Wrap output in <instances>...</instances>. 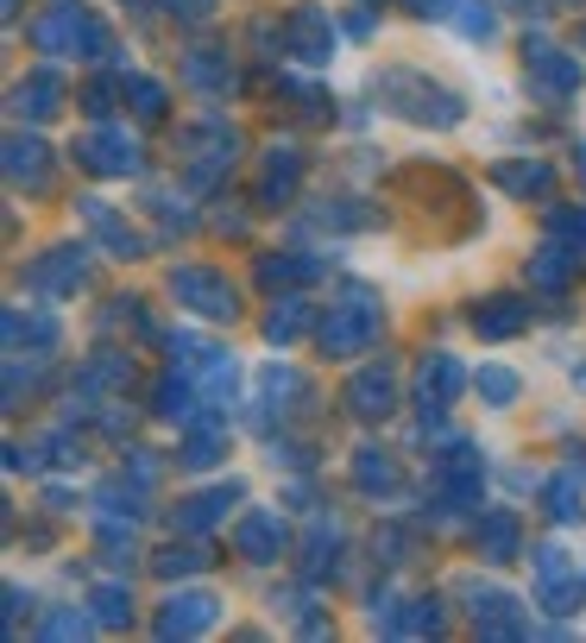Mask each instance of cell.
Instances as JSON below:
<instances>
[{
	"mask_svg": "<svg viewBox=\"0 0 586 643\" xmlns=\"http://www.w3.org/2000/svg\"><path fill=\"white\" fill-rule=\"evenodd\" d=\"M384 335V303L372 284L347 278L341 284V297L334 309L315 322V347H322V360H359V354H372Z\"/></svg>",
	"mask_w": 586,
	"mask_h": 643,
	"instance_id": "cell-1",
	"label": "cell"
},
{
	"mask_svg": "<svg viewBox=\"0 0 586 643\" xmlns=\"http://www.w3.org/2000/svg\"><path fill=\"white\" fill-rule=\"evenodd\" d=\"M379 89H384V107H391L398 120H410V127H441L448 133V127L467 120V102H460L448 82L423 77V70H384Z\"/></svg>",
	"mask_w": 586,
	"mask_h": 643,
	"instance_id": "cell-2",
	"label": "cell"
},
{
	"mask_svg": "<svg viewBox=\"0 0 586 643\" xmlns=\"http://www.w3.org/2000/svg\"><path fill=\"white\" fill-rule=\"evenodd\" d=\"M89 240H64V246H45V253L32 259L20 284L32 290V303H70L82 284H89Z\"/></svg>",
	"mask_w": 586,
	"mask_h": 643,
	"instance_id": "cell-3",
	"label": "cell"
},
{
	"mask_svg": "<svg viewBox=\"0 0 586 643\" xmlns=\"http://www.w3.org/2000/svg\"><path fill=\"white\" fill-rule=\"evenodd\" d=\"M581 57L561 51V45H549V38H536V32H524V82H530V95L542 107H567L574 95H581Z\"/></svg>",
	"mask_w": 586,
	"mask_h": 643,
	"instance_id": "cell-4",
	"label": "cell"
},
{
	"mask_svg": "<svg viewBox=\"0 0 586 643\" xmlns=\"http://www.w3.org/2000/svg\"><path fill=\"white\" fill-rule=\"evenodd\" d=\"M171 297H177L189 315H203V322H240V290H233L228 272H215V265H171Z\"/></svg>",
	"mask_w": 586,
	"mask_h": 643,
	"instance_id": "cell-5",
	"label": "cell"
},
{
	"mask_svg": "<svg viewBox=\"0 0 586 643\" xmlns=\"http://www.w3.org/2000/svg\"><path fill=\"white\" fill-rule=\"evenodd\" d=\"M455 593L467 599V618H473V631L480 638H530L536 624L524 618V599L505 587H492V581H480V574H467V581H455Z\"/></svg>",
	"mask_w": 586,
	"mask_h": 643,
	"instance_id": "cell-6",
	"label": "cell"
},
{
	"mask_svg": "<svg viewBox=\"0 0 586 643\" xmlns=\"http://www.w3.org/2000/svg\"><path fill=\"white\" fill-rule=\"evenodd\" d=\"M77 164L89 177H139V171H146V146H139L127 127L95 120V127L77 139Z\"/></svg>",
	"mask_w": 586,
	"mask_h": 643,
	"instance_id": "cell-7",
	"label": "cell"
},
{
	"mask_svg": "<svg viewBox=\"0 0 586 643\" xmlns=\"http://www.w3.org/2000/svg\"><path fill=\"white\" fill-rule=\"evenodd\" d=\"M341 51V26H334V13L322 0H297L290 13H284V57H297V64H334Z\"/></svg>",
	"mask_w": 586,
	"mask_h": 643,
	"instance_id": "cell-8",
	"label": "cell"
},
{
	"mask_svg": "<svg viewBox=\"0 0 586 643\" xmlns=\"http://www.w3.org/2000/svg\"><path fill=\"white\" fill-rule=\"evenodd\" d=\"M89 20H95L89 0H51V7L26 26V45L38 57H82V32H89Z\"/></svg>",
	"mask_w": 586,
	"mask_h": 643,
	"instance_id": "cell-9",
	"label": "cell"
},
{
	"mask_svg": "<svg viewBox=\"0 0 586 643\" xmlns=\"http://www.w3.org/2000/svg\"><path fill=\"white\" fill-rule=\"evenodd\" d=\"M77 221H82V233L95 240V253H107V259H146V246H152L107 196H77Z\"/></svg>",
	"mask_w": 586,
	"mask_h": 643,
	"instance_id": "cell-10",
	"label": "cell"
},
{
	"mask_svg": "<svg viewBox=\"0 0 586 643\" xmlns=\"http://www.w3.org/2000/svg\"><path fill=\"white\" fill-rule=\"evenodd\" d=\"M473 386V372L460 366V354H448V347H435V354H423L416 360V391H410V404L423 416H441L448 404H460V391Z\"/></svg>",
	"mask_w": 586,
	"mask_h": 643,
	"instance_id": "cell-11",
	"label": "cell"
},
{
	"mask_svg": "<svg viewBox=\"0 0 586 643\" xmlns=\"http://www.w3.org/2000/svg\"><path fill=\"white\" fill-rule=\"evenodd\" d=\"M233 555L253 567H272L290 555V524H284V512H272V505H253V512L233 517Z\"/></svg>",
	"mask_w": 586,
	"mask_h": 643,
	"instance_id": "cell-12",
	"label": "cell"
},
{
	"mask_svg": "<svg viewBox=\"0 0 586 643\" xmlns=\"http://www.w3.org/2000/svg\"><path fill=\"white\" fill-rule=\"evenodd\" d=\"M171 461H177L183 473H215V467L228 461V411H221V404H203V416L183 423Z\"/></svg>",
	"mask_w": 586,
	"mask_h": 643,
	"instance_id": "cell-13",
	"label": "cell"
},
{
	"mask_svg": "<svg viewBox=\"0 0 586 643\" xmlns=\"http://www.w3.org/2000/svg\"><path fill=\"white\" fill-rule=\"evenodd\" d=\"M221 624V593H208V587H183V593H171L164 606H158V618H152V631L158 638H208Z\"/></svg>",
	"mask_w": 586,
	"mask_h": 643,
	"instance_id": "cell-14",
	"label": "cell"
},
{
	"mask_svg": "<svg viewBox=\"0 0 586 643\" xmlns=\"http://www.w3.org/2000/svg\"><path fill=\"white\" fill-rule=\"evenodd\" d=\"M303 171H309V152L297 146V139H284V146H272V152L258 158L253 203H258V208H284L290 196H297V183H303Z\"/></svg>",
	"mask_w": 586,
	"mask_h": 643,
	"instance_id": "cell-15",
	"label": "cell"
},
{
	"mask_svg": "<svg viewBox=\"0 0 586 643\" xmlns=\"http://www.w3.org/2000/svg\"><path fill=\"white\" fill-rule=\"evenodd\" d=\"M341 404H347L354 423H384V416L398 411V372H391L384 360L359 366L354 379H347V391H341Z\"/></svg>",
	"mask_w": 586,
	"mask_h": 643,
	"instance_id": "cell-16",
	"label": "cell"
},
{
	"mask_svg": "<svg viewBox=\"0 0 586 643\" xmlns=\"http://www.w3.org/2000/svg\"><path fill=\"white\" fill-rule=\"evenodd\" d=\"M51 177H57V152L38 139V133L20 127L13 139H7V183H13L20 196H45Z\"/></svg>",
	"mask_w": 586,
	"mask_h": 643,
	"instance_id": "cell-17",
	"label": "cell"
},
{
	"mask_svg": "<svg viewBox=\"0 0 586 643\" xmlns=\"http://www.w3.org/2000/svg\"><path fill=\"white\" fill-rule=\"evenodd\" d=\"M581 246H574V240H542V246H536L530 253V265H524V278L536 284V297H567V284L581 278Z\"/></svg>",
	"mask_w": 586,
	"mask_h": 643,
	"instance_id": "cell-18",
	"label": "cell"
},
{
	"mask_svg": "<svg viewBox=\"0 0 586 643\" xmlns=\"http://www.w3.org/2000/svg\"><path fill=\"white\" fill-rule=\"evenodd\" d=\"M492 190H505L517 203H555V164L549 158H505L492 164Z\"/></svg>",
	"mask_w": 586,
	"mask_h": 643,
	"instance_id": "cell-19",
	"label": "cell"
},
{
	"mask_svg": "<svg viewBox=\"0 0 586 643\" xmlns=\"http://www.w3.org/2000/svg\"><path fill=\"white\" fill-rule=\"evenodd\" d=\"M467 322H473V335H485V341H517L536 322V303L498 290V297H480V303L467 309Z\"/></svg>",
	"mask_w": 586,
	"mask_h": 643,
	"instance_id": "cell-20",
	"label": "cell"
},
{
	"mask_svg": "<svg viewBox=\"0 0 586 643\" xmlns=\"http://www.w3.org/2000/svg\"><path fill=\"white\" fill-rule=\"evenodd\" d=\"M57 329L51 309H26V303H7V354H57Z\"/></svg>",
	"mask_w": 586,
	"mask_h": 643,
	"instance_id": "cell-21",
	"label": "cell"
},
{
	"mask_svg": "<svg viewBox=\"0 0 586 643\" xmlns=\"http://www.w3.org/2000/svg\"><path fill=\"white\" fill-rule=\"evenodd\" d=\"M473 549H480L485 567H505V562H517V555H530L517 512H485L480 524H473Z\"/></svg>",
	"mask_w": 586,
	"mask_h": 643,
	"instance_id": "cell-22",
	"label": "cell"
},
{
	"mask_svg": "<svg viewBox=\"0 0 586 643\" xmlns=\"http://www.w3.org/2000/svg\"><path fill=\"white\" fill-rule=\"evenodd\" d=\"M51 114H64V77L57 70H32V77L13 82V120L20 127H38V120H51Z\"/></svg>",
	"mask_w": 586,
	"mask_h": 643,
	"instance_id": "cell-23",
	"label": "cell"
},
{
	"mask_svg": "<svg viewBox=\"0 0 586 643\" xmlns=\"http://www.w3.org/2000/svg\"><path fill=\"white\" fill-rule=\"evenodd\" d=\"M309 329H315V303L309 297H272V309L258 315V335H265V347H290V341H303Z\"/></svg>",
	"mask_w": 586,
	"mask_h": 643,
	"instance_id": "cell-24",
	"label": "cell"
},
{
	"mask_svg": "<svg viewBox=\"0 0 586 643\" xmlns=\"http://www.w3.org/2000/svg\"><path fill=\"white\" fill-rule=\"evenodd\" d=\"M240 498H246V486H240V480H221V486H208V492H189V498H183V512H177V530L203 537V530H215V524L240 505Z\"/></svg>",
	"mask_w": 586,
	"mask_h": 643,
	"instance_id": "cell-25",
	"label": "cell"
},
{
	"mask_svg": "<svg viewBox=\"0 0 586 643\" xmlns=\"http://www.w3.org/2000/svg\"><path fill=\"white\" fill-rule=\"evenodd\" d=\"M542 512H549V524H561V530L586 524V480H581V467H567V473H549V480H542Z\"/></svg>",
	"mask_w": 586,
	"mask_h": 643,
	"instance_id": "cell-26",
	"label": "cell"
},
{
	"mask_svg": "<svg viewBox=\"0 0 586 643\" xmlns=\"http://www.w3.org/2000/svg\"><path fill=\"white\" fill-rule=\"evenodd\" d=\"M354 486L366 492V498H398L404 492V467H398V455H384V448H354Z\"/></svg>",
	"mask_w": 586,
	"mask_h": 643,
	"instance_id": "cell-27",
	"label": "cell"
},
{
	"mask_svg": "<svg viewBox=\"0 0 586 643\" xmlns=\"http://www.w3.org/2000/svg\"><path fill=\"white\" fill-rule=\"evenodd\" d=\"M322 272H329V265L315 253H258V265H253V278L265 284V290H284V284L297 290V284H315Z\"/></svg>",
	"mask_w": 586,
	"mask_h": 643,
	"instance_id": "cell-28",
	"label": "cell"
},
{
	"mask_svg": "<svg viewBox=\"0 0 586 643\" xmlns=\"http://www.w3.org/2000/svg\"><path fill=\"white\" fill-rule=\"evenodd\" d=\"M183 82L203 89V95H228L233 89V57L221 51V45H196V51H183Z\"/></svg>",
	"mask_w": 586,
	"mask_h": 643,
	"instance_id": "cell-29",
	"label": "cell"
},
{
	"mask_svg": "<svg viewBox=\"0 0 586 643\" xmlns=\"http://www.w3.org/2000/svg\"><path fill=\"white\" fill-rule=\"evenodd\" d=\"M473 391H480V404L485 411H510L517 398H524V372L505 360H485L480 372H473Z\"/></svg>",
	"mask_w": 586,
	"mask_h": 643,
	"instance_id": "cell-30",
	"label": "cell"
},
{
	"mask_svg": "<svg viewBox=\"0 0 586 643\" xmlns=\"http://www.w3.org/2000/svg\"><path fill=\"white\" fill-rule=\"evenodd\" d=\"M89 612L102 631H133V587L127 581H95L89 587Z\"/></svg>",
	"mask_w": 586,
	"mask_h": 643,
	"instance_id": "cell-31",
	"label": "cell"
},
{
	"mask_svg": "<svg viewBox=\"0 0 586 643\" xmlns=\"http://www.w3.org/2000/svg\"><path fill=\"white\" fill-rule=\"evenodd\" d=\"M208 562H215V549H208L203 537H189V542L177 537V542H164V549L152 555V574H164V581H177L183 574V581H189V574H203Z\"/></svg>",
	"mask_w": 586,
	"mask_h": 643,
	"instance_id": "cell-32",
	"label": "cell"
},
{
	"mask_svg": "<svg viewBox=\"0 0 586 643\" xmlns=\"http://www.w3.org/2000/svg\"><path fill=\"white\" fill-rule=\"evenodd\" d=\"M196 386H203L208 404L233 411V398H240V360H233V354H208V366L196 372Z\"/></svg>",
	"mask_w": 586,
	"mask_h": 643,
	"instance_id": "cell-33",
	"label": "cell"
},
{
	"mask_svg": "<svg viewBox=\"0 0 586 643\" xmlns=\"http://www.w3.org/2000/svg\"><path fill=\"white\" fill-rule=\"evenodd\" d=\"M89 631H102L95 612H89V599L82 606H51V612L32 624V638H89Z\"/></svg>",
	"mask_w": 586,
	"mask_h": 643,
	"instance_id": "cell-34",
	"label": "cell"
},
{
	"mask_svg": "<svg viewBox=\"0 0 586 643\" xmlns=\"http://www.w3.org/2000/svg\"><path fill=\"white\" fill-rule=\"evenodd\" d=\"M404 638H435V631H448V606H441V593H416L404 606V624H398Z\"/></svg>",
	"mask_w": 586,
	"mask_h": 643,
	"instance_id": "cell-35",
	"label": "cell"
},
{
	"mask_svg": "<svg viewBox=\"0 0 586 643\" xmlns=\"http://www.w3.org/2000/svg\"><path fill=\"white\" fill-rule=\"evenodd\" d=\"M455 26H460V38L492 45V38H498V0H460V7H455Z\"/></svg>",
	"mask_w": 586,
	"mask_h": 643,
	"instance_id": "cell-36",
	"label": "cell"
},
{
	"mask_svg": "<svg viewBox=\"0 0 586 643\" xmlns=\"http://www.w3.org/2000/svg\"><path fill=\"white\" fill-rule=\"evenodd\" d=\"M334 555H341V530H334L329 517H315V530H309V562H303V581H329Z\"/></svg>",
	"mask_w": 586,
	"mask_h": 643,
	"instance_id": "cell-37",
	"label": "cell"
},
{
	"mask_svg": "<svg viewBox=\"0 0 586 643\" xmlns=\"http://www.w3.org/2000/svg\"><path fill=\"white\" fill-rule=\"evenodd\" d=\"M208 354H215V347H203V341L189 335V329H171V335H164V360L183 366V372H203Z\"/></svg>",
	"mask_w": 586,
	"mask_h": 643,
	"instance_id": "cell-38",
	"label": "cell"
},
{
	"mask_svg": "<svg viewBox=\"0 0 586 643\" xmlns=\"http://www.w3.org/2000/svg\"><path fill=\"white\" fill-rule=\"evenodd\" d=\"M127 107L139 114V120H164V82H152V77H127Z\"/></svg>",
	"mask_w": 586,
	"mask_h": 643,
	"instance_id": "cell-39",
	"label": "cell"
},
{
	"mask_svg": "<svg viewBox=\"0 0 586 643\" xmlns=\"http://www.w3.org/2000/svg\"><path fill=\"white\" fill-rule=\"evenodd\" d=\"M549 233H567L574 246L586 253V208H567V203H549Z\"/></svg>",
	"mask_w": 586,
	"mask_h": 643,
	"instance_id": "cell-40",
	"label": "cell"
},
{
	"mask_svg": "<svg viewBox=\"0 0 586 643\" xmlns=\"http://www.w3.org/2000/svg\"><path fill=\"white\" fill-rule=\"evenodd\" d=\"M120 473H133L139 486H158V473H164V461H158V448H127V461H120Z\"/></svg>",
	"mask_w": 586,
	"mask_h": 643,
	"instance_id": "cell-41",
	"label": "cell"
},
{
	"mask_svg": "<svg viewBox=\"0 0 586 643\" xmlns=\"http://www.w3.org/2000/svg\"><path fill=\"white\" fill-rule=\"evenodd\" d=\"M164 13L177 26H203V20H215V0H164Z\"/></svg>",
	"mask_w": 586,
	"mask_h": 643,
	"instance_id": "cell-42",
	"label": "cell"
},
{
	"mask_svg": "<svg viewBox=\"0 0 586 643\" xmlns=\"http://www.w3.org/2000/svg\"><path fill=\"white\" fill-rule=\"evenodd\" d=\"M410 13H416V20H455V7L460 0H404Z\"/></svg>",
	"mask_w": 586,
	"mask_h": 643,
	"instance_id": "cell-43",
	"label": "cell"
},
{
	"mask_svg": "<svg viewBox=\"0 0 586 643\" xmlns=\"http://www.w3.org/2000/svg\"><path fill=\"white\" fill-rule=\"evenodd\" d=\"M26 599H32V593L20 587V581L7 587V631H20V624H26Z\"/></svg>",
	"mask_w": 586,
	"mask_h": 643,
	"instance_id": "cell-44",
	"label": "cell"
},
{
	"mask_svg": "<svg viewBox=\"0 0 586 643\" xmlns=\"http://www.w3.org/2000/svg\"><path fill=\"white\" fill-rule=\"evenodd\" d=\"M372 26H379V7H366V0H359L354 13H347V32H354V38H372Z\"/></svg>",
	"mask_w": 586,
	"mask_h": 643,
	"instance_id": "cell-45",
	"label": "cell"
},
{
	"mask_svg": "<svg viewBox=\"0 0 586 643\" xmlns=\"http://www.w3.org/2000/svg\"><path fill=\"white\" fill-rule=\"evenodd\" d=\"M45 512H51V517L77 512V486H45Z\"/></svg>",
	"mask_w": 586,
	"mask_h": 643,
	"instance_id": "cell-46",
	"label": "cell"
},
{
	"mask_svg": "<svg viewBox=\"0 0 586 643\" xmlns=\"http://www.w3.org/2000/svg\"><path fill=\"white\" fill-rule=\"evenodd\" d=\"M505 7H517V13H542L549 0H505Z\"/></svg>",
	"mask_w": 586,
	"mask_h": 643,
	"instance_id": "cell-47",
	"label": "cell"
},
{
	"mask_svg": "<svg viewBox=\"0 0 586 643\" xmlns=\"http://www.w3.org/2000/svg\"><path fill=\"white\" fill-rule=\"evenodd\" d=\"M20 7H26V0H7V20H20Z\"/></svg>",
	"mask_w": 586,
	"mask_h": 643,
	"instance_id": "cell-48",
	"label": "cell"
},
{
	"mask_svg": "<svg viewBox=\"0 0 586 643\" xmlns=\"http://www.w3.org/2000/svg\"><path fill=\"white\" fill-rule=\"evenodd\" d=\"M574 386H581V391H586V360H581V366H574Z\"/></svg>",
	"mask_w": 586,
	"mask_h": 643,
	"instance_id": "cell-49",
	"label": "cell"
},
{
	"mask_svg": "<svg viewBox=\"0 0 586 643\" xmlns=\"http://www.w3.org/2000/svg\"><path fill=\"white\" fill-rule=\"evenodd\" d=\"M120 7H127V13H139V7H152V0H120Z\"/></svg>",
	"mask_w": 586,
	"mask_h": 643,
	"instance_id": "cell-50",
	"label": "cell"
},
{
	"mask_svg": "<svg viewBox=\"0 0 586 643\" xmlns=\"http://www.w3.org/2000/svg\"><path fill=\"white\" fill-rule=\"evenodd\" d=\"M574 467H581V480H586V441H581V461H574Z\"/></svg>",
	"mask_w": 586,
	"mask_h": 643,
	"instance_id": "cell-51",
	"label": "cell"
},
{
	"mask_svg": "<svg viewBox=\"0 0 586 643\" xmlns=\"http://www.w3.org/2000/svg\"><path fill=\"white\" fill-rule=\"evenodd\" d=\"M574 164H581V177H586V146H581V158H574Z\"/></svg>",
	"mask_w": 586,
	"mask_h": 643,
	"instance_id": "cell-52",
	"label": "cell"
},
{
	"mask_svg": "<svg viewBox=\"0 0 586 643\" xmlns=\"http://www.w3.org/2000/svg\"><path fill=\"white\" fill-rule=\"evenodd\" d=\"M581 51H586V26H581Z\"/></svg>",
	"mask_w": 586,
	"mask_h": 643,
	"instance_id": "cell-53",
	"label": "cell"
},
{
	"mask_svg": "<svg viewBox=\"0 0 586 643\" xmlns=\"http://www.w3.org/2000/svg\"><path fill=\"white\" fill-rule=\"evenodd\" d=\"M366 7H384V0H366Z\"/></svg>",
	"mask_w": 586,
	"mask_h": 643,
	"instance_id": "cell-54",
	"label": "cell"
},
{
	"mask_svg": "<svg viewBox=\"0 0 586 643\" xmlns=\"http://www.w3.org/2000/svg\"><path fill=\"white\" fill-rule=\"evenodd\" d=\"M567 7H581V0H567Z\"/></svg>",
	"mask_w": 586,
	"mask_h": 643,
	"instance_id": "cell-55",
	"label": "cell"
}]
</instances>
